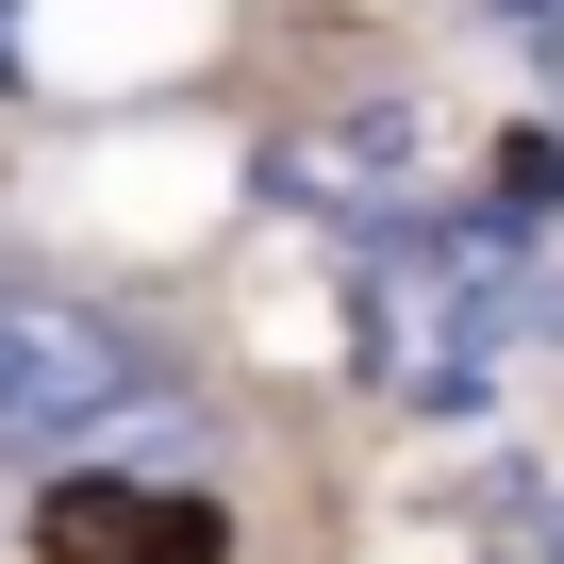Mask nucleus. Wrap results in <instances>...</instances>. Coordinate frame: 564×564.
Listing matches in <instances>:
<instances>
[{
	"mask_svg": "<svg viewBox=\"0 0 564 564\" xmlns=\"http://www.w3.org/2000/svg\"><path fill=\"white\" fill-rule=\"evenodd\" d=\"M166 399V349L100 300H51V282H0V465H51L100 448Z\"/></svg>",
	"mask_w": 564,
	"mask_h": 564,
	"instance_id": "1",
	"label": "nucleus"
}]
</instances>
